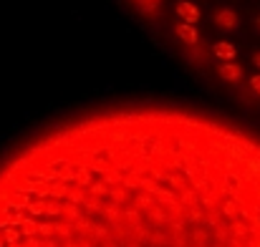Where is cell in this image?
Returning <instances> with one entry per match:
<instances>
[{
  "mask_svg": "<svg viewBox=\"0 0 260 247\" xmlns=\"http://www.w3.org/2000/svg\"><path fill=\"white\" fill-rule=\"evenodd\" d=\"M0 247H260V134L165 103L66 119L0 162Z\"/></svg>",
  "mask_w": 260,
  "mask_h": 247,
  "instance_id": "cell-1",
  "label": "cell"
}]
</instances>
